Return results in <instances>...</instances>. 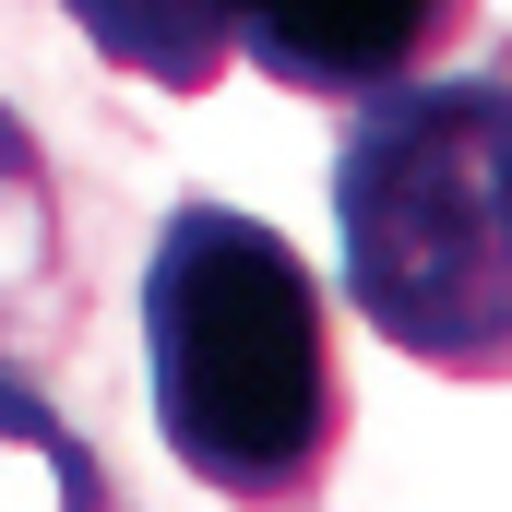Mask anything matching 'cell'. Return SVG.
<instances>
[{"label": "cell", "instance_id": "cell-1", "mask_svg": "<svg viewBox=\"0 0 512 512\" xmlns=\"http://www.w3.org/2000/svg\"><path fill=\"white\" fill-rule=\"evenodd\" d=\"M143 393L179 477L239 512H298L346 441L322 274L239 203H179L143 262Z\"/></svg>", "mask_w": 512, "mask_h": 512}, {"label": "cell", "instance_id": "cell-2", "mask_svg": "<svg viewBox=\"0 0 512 512\" xmlns=\"http://www.w3.org/2000/svg\"><path fill=\"white\" fill-rule=\"evenodd\" d=\"M334 251L358 322L417 370L512 382V84H393L334 143Z\"/></svg>", "mask_w": 512, "mask_h": 512}, {"label": "cell", "instance_id": "cell-3", "mask_svg": "<svg viewBox=\"0 0 512 512\" xmlns=\"http://www.w3.org/2000/svg\"><path fill=\"white\" fill-rule=\"evenodd\" d=\"M477 24V0H239V60L286 96L370 108L393 84H429V60Z\"/></svg>", "mask_w": 512, "mask_h": 512}, {"label": "cell", "instance_id": "cell-4", "mask_svg": "<svg viewBox=\"0 0 512 512\" xmlns=\"http://www.w3.org/2000/svg\"><path fill=\"white\" fill-rule=\"evenodd\" d=\"M72 334V262H60V179L36 155V131L0 108V370L24 346Z\"/></svg>", "mask_w": 512, "mask_h": 512}, {"label": "cell", "instance_id": "cell-5", "mask_svg": "<svg viewBox=\"0 0 512 512\" xmlns=\"http://www.w3.org/2000/svg\"><path fill=\"white\" fill-rule=\"evenodd\" d=\"M72 24L108 72L167 84V96H203L239 60V0H72Z\"/></svg>", "mask_w": 512, "mask_h": 512}, {"label": "cell", "instance_id": "cell-6", "mask_svg": "<svg viewBox=\"0 0 512 512\" xmlns=\"http://www.w3.org/2000/svg\"><path fill=\"white\" fill-rule=\"evenodd\" d=\"M0 512H131L84 429H60L36 393L0 370Z\"/></svg>", "mask_w": 512, "mask_h": 512}]
</instances>
